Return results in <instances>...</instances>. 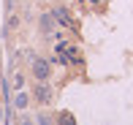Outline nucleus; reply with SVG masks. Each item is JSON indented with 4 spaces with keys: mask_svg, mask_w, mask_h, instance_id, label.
Segmentation results:
<instances>
[{
    "mask_svg": "<svg viewBox=\"0 0 133 125\" xmlns=\"http://www.w3.org/2000/svg\"><path fill=\"white\" fill-rule=\"evenodd\" d=\"M33 76L38 82H46L52 76V68H49V63H46L44 57H35V60H33Z\"/></svg>",
    "mask_w": 133,
    "mask_h": 125,
    "instance_id": "f257e3e1",
    "label": "nucleus"
},
{
    "mask_svg": "<svg viewBox=\"0 0 133 125\" xmlns=\"http://www.w3.org/2000/svg\"><path fill=\"white\" fill-rule=\"evenodd\" d=\"M33 95H35V101H38V103H44V106L52 103V87L46 84V82H38V87H35Z\"/></svg>",
    "mask_w": 133,
    "mask_h": 125,
    "instance_id": "f03ea898",
    "label": "nucleus"
},
{
    "mask_svg": "<svg viewBox=\"0 0 133 125\" xmlns=\"http://www.w3.org/2000/svg\"><path fill=\"white\" fill-rule=\"evenodd\" d=\"M27 103H30V95H27L25 90H16V95H14V106H16V109H27Z\"/></svg>",
    "mask_w": 133,
    "mask_h": 125,
    "instance_id": "7ed1b4c3",
    "label": "nucleus"
},
{
    "mask_svg": "<svg viewBox=\"0 0 133 125\" xmlns=\"http://www.w3.org/2000/svg\"><path fill=\"white\" fill-rule=\"evenodd\" d=\"M52 16H54V22H60V25H68V22H71V16H68V11H65V8H54Z\"/></svg>",
    "mask_w": 133,
    "mask_h": 125,
    "instance_id": "20e7f679",
    "label": "nucleus"
},
{
    "mask_svg": "<svg viewBox=\"0 0 133 125\" xmlns=\"http://www.w3.org/2000/svg\"><path fill=\"white\" fill-rule=\"evenodd\" d=\"M57 125H76V120H74L71 111H60L57 114Z\"/></svg>",
    "mask_w": 133,
    "mask_h": 125,
    "instance_id": "39448f33",
    "label": "nucleus"
},
{
    "mask_svg": "<svg viewBox=\"0 0 133 125\" xmlns=\"http://www.w3.org/2000/svg\"><path fill=\"white\" fill-rule=\"evenodd\" d=\"M52 25H54V16L52 14H44V16H41V27H44V30H52Z\"/></svg>",
    "mask_w": 133,
    "mask_h": 125,
    "instance_id": "423d86ee",
    "label": "nucleus"
},
{
    "mask_svg": "<svg viewBox=\"0 0 133 125\" xmlns=\"http://www.w3.org/2000/svg\"><path fill=\"white\" fill-rule=\"evenodd\" d=\"M22 84H25V76H22V74H14V90H22Z\"/></svg>",
    "mask_w": 133,
    "mask_h": 125,
    "instance_id": "0eeeda50",
    "label": "nucleus"
},
{
    "mask_svg": "<svg viewBox=\"0 0 133 125\" xmlns=\"http://www.w3.org/2000/svg\"><path fill=\"white\" fill-rule=\"evenodd\" d=\"M35 122H38V125H52V117H46V114H38V117H35Z\"/></svg>",
    "mask_w": 133,
    "mask_h": 125,
    "instance_id": "6e6552de",
    "label": "nucleus"
},
{
    "mask_svg": "<svg viewBox=\"0 0 133 125\" xmlns=\"http://www.w3.org/2000/svg\"><path fill=\"white\" fill-rule=\"evenodd\" d=\"M8 27H11V30H14V27H19V16H16V14L8 16Z\"/></svg>",
    "mask_w": 133,
    "mask_h": 125,
    "instance_id": "1a4fd4ad",
    "label": "nucleus"
},
{
    "mask_svg": "<svg viewBox=\"0 0 133 125\" xmlns=\"http://www.w3.org/2000/svg\"><path fill=\"white\" fill-rule=\"evenodd\" d=\"M19 125H33V122H30V120H22V122H19Z\"/></svg>",
    "mask_w": 133,
    "mask_h": 125,
    "instance_id": "9d476101",
    "label": "nucleus"
}]
</instances>
